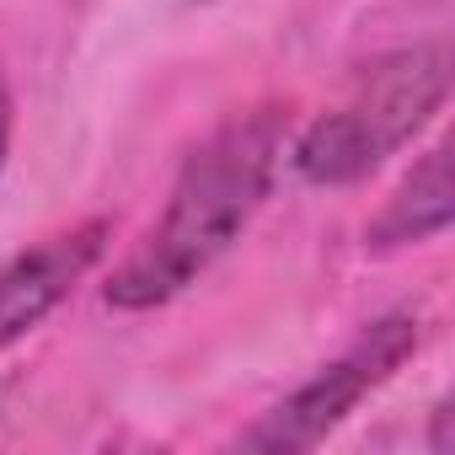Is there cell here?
Masks as SVG:
<instances>
[{"label":"cell","instance_id":"5b68a950","mask_svg":"<svg viewBox=\"0 0 455 455\" xmlns=\"http://www.w3.org/2000/svg\"><path fill=\"white\" fill-rule=\"evenodd\" d=\"M455 220V193H450V150L434 145L407 177L402 188L386 198V209L370 220L364 242L375 252H391V247H418V242H434L439 231H450Z\"/></svg>","mask_w":455,"mask_h":455},{"label":"cell","instance_id":"277c9868","mask_svg":"<svg viewBox=\"0 0 455 455\" xmlns=\"http://www.w3.org/2000/svg\"><path fill=\"white\" fill-rule=\"evenodd\" d=\"M108 247V225L86 220L65 236L38 242L33 252H17L12 263H0V348H12L17 338H28L102 258Z\"/></svg>","mask_w":455,"mask_h":455},{"label":"cell","instance_id":"6da1fadb","mask_svg":"<svg viewBox=\"0 0 455 455\" xmlns=\"http://www.w3.org/2000/svg\"><path fill=\"white\" fill-rule=\"evenodd\" d=\"M284 150V113L258 108L220 124L177 172L161 225L145 247L108 279V306L118 311H156L182 295L220 252L252 225L274 188V166Z\"/></svg>","mask_w":455,"mask_h":455},{"label":"cell","instance_id":"8992f818","mask_svg":"<svg viewBox=\"0 0 455 455\" xmlns=\"http://www.w3.org/2000/svg\"><path fill=\"white\" fill-rule=\"evenodd\" d=\"M12 124H17V108H12L6 76H0V166H6V156H12Z\"/></svg>","mask_w":455,"mask_h":455},{"label":"cell","instance_id":"7a4b0ae2","mask_svg":"<svg viewBox=\"0 0 455 455\" xmlns=\"http://www.w3.org/2000/svg\"><path fill=\"white\" fill-rule=\"evenodd\" d=\"M444 97H450V49L444 44L396 49L359 76L343 108L322 113L290 145V166L311 188L364 182L370 172H380L386 156H396L434 124Z\"/></svg>","mask_w":455,"mask_h":455},{"label":"cell","instance_id":"3957f363","mask_svg":"<svg viewBox=\"0 0 455 455\" xmlns=\"http://www.w3.org/2000/svg\"><path fill=\"white\" fill-rule=\"evenodd\" d=\"M418 316L396 311V316H380L370 322L354 348L332 364H322L306 386H295L284 402H274L236 444L242 450H274V455H290V450H316L375 386H386L412 354H418Z\"/></svg>","mask_w":455,"mask_h":455},{"label":"cell","instance_id":"52a82bcc","mask_svg":"<svg viewBox=\"0 0 455 455\" xmlns=\"http://www.w3.org/2000/svg\"><path fill=\"white\" fill-rule=\"evenodd\" d=\"M428 450H434V455H444V450H450V402H439V407H434V434H428Z\"/></svg>","mask_w":455,"mask_h":455}]
</instances>
